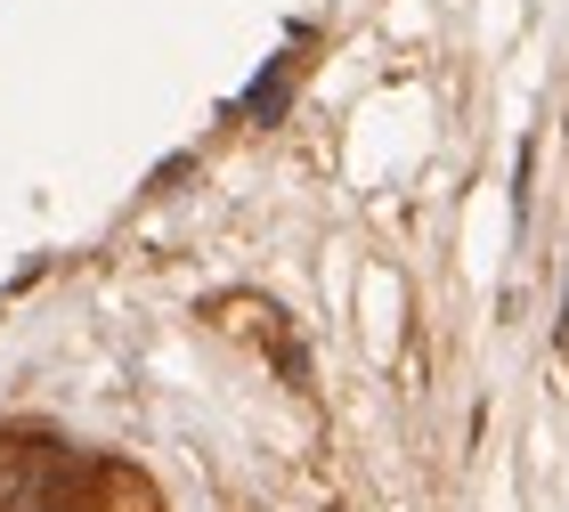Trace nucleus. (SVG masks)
<instances>
[{
  "label": "nucleus",
  "instance_id": "nucleus-1",
  "mask_svg": "<svg viewBox=\"0 0 569 512\" xmlns=\"http://www.w3.org/2000/svg\"><path fill=\"white\" fill-rule=\"evenodd\" d=\"M90 489V464L49 440H9L0 448V512H73Z\"/></svg>",
  "mask_w": 569,
  "mask_h": 512
}]
</instances>
